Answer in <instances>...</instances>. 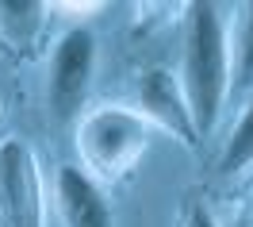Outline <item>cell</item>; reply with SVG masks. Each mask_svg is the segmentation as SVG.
Segmentation results:
<instances>
[{
	"label": "cell",
	"mask_w": 253,
	"mask_h": 227,
	"mask_svg": "<svg viewBox=\"0 0 253 227\" xmlns=\"http://www.w3.org/2000/svg\"><path fill=\"white\" fill-rule=\"evenodd\" d=\"M54 200L65 227H111V208L100 185L77 166H62L54 181Z\"/></svg>",
	"instance_id": "obj_6"
},
{
	"label": "cell",
	"mask_w": 253,
	"mask_h": 227,
	"mask_svg": "<svg viewBox=\"0 0 253 227\" xmlns=\"http://www.w3.org/2000/svg\"><path fill=\"white\" fill-rule=\"evenodd\" d=\"M230 73L238 85L253 81V4H242L234 19V58H230Z\"/></svg>",
	"instance_id": "obj_9"
},
{
	"label": "cell",
	"mask_w": 253,
	"mask_h": 227,
	"mask_svg": "<svg viewBox=\"0 0 253 227\" xmlns=\"http://www.w3.org/2000/svg\"><path fill=\"white\" fill-rule=\"evenodd\" d=\"M138 115H142L150 127H161L176 135L184 146H196V127H192L188 104H184V93H180V81L169 69H150L142 81H138Z\"/></svg>",
	"instance_id": "obj_5"
},
{
	"label": "cell",
	"mask_w": 253,
	"mask_h": 227,
	"mask_svg": "<svg viewBox=\"0 0 253 227\" xmlns=\"http://www.w3.org/2000/svg\"><path fill=\"white\" fill-rule=\"evenodd\" d=\"M180 227H219V220H215V212L207 208V204H188L184 208V220H180Z\"/></svg>",
	"instance_id": "obj_10"
},
{
	"label": "cell",
	"mask_w": 253,
	"mask_h": 227,
	"mask_svg": "<svg viewBox=\"0 0 253 227\" xmlns=\"http://www.w3.org/2000/svg\"><path fill=\"white\" fill-rule=\"evenodd\" d=\"M92 77H96V39L84 27H73L58 39L54 58H50V81H46L50 112L58 119L77 115L88 89H92Z\"/></svg>",
	"instance_id": "obj_4"
},
{
	"label": "cell",
	"mask_w": 253,
	"mask_h": 227,
	"mask_svg": "<svg viewBox=\"0 0 253 227\" xmlns=\"http://www.w3.org/2000/svg\"><path fill=\"white\" fill-rule=\"evenodd\" d=\"M154 139V127L146 123L134 108H96L81 119L77 127V150L84 158L88 177L115 181L123 177L130 166L146 154V146Z\"/></svg>",
	"instance_id": "obj_2"
},
{
	"label": "cell",
	"mask_w": 253,
	"mask_h": 227,
	"mask_svg": "<svg viewBox=\"0 0 253 227\" xmlns=\"http://www.w3.org/2000/svg\"><path fill=\"white\" fill-rule=\"evenodd\" d=\"M250 208H253V204H250Z\"/></svg>",
	"instance_id": "obj_11"
},
{
	"label": "cell",
	"mask_w": 253,
	"mask_h": 227,
	"mask_svg": "<svg viewBox=\"0 0 253 227\" xmlns=\"http://www.w3.org/2000/svg\"><path fill=\"white\" fill-rule=\"evenodd\" d=\"M180 93L188 104L196 139L215 131L222 100L230 93V43L219 4H188L184 16V54H180Z\"/></svg>",
	"instance_id": "obj_1"
},
{
	"label": "cell",
	"mask_w": 253,
	"mask_h": 227,
	"mask_svg": "<svg viewBox=\"0 0 253 227\" xmlns=\"http://www.w3.org/2000/svg\"><path fill=\"white\" fill-rule=\"evenodd\" d=\"M42 4L35 0H0V43L8 50H27L42 31Z\"/></svg>",
	"instance_id": "obj_7"
},
{
	"label": "cell",
	"mask_w": 253,
	"mask_h": 227,
	"mask_svg": "<svg viewBox=\"0 0 253 227\" xmlns=\"http://www.w3.org/2000/svg\"><path fill=\"white\" fill-rule=\"evenodd\" d=\"M0 227H46L42 170L23 139H0Z\"/></svg>",
	"instance_id": "obj_3"
},
{
	"label": "cell",
	"mask_w": 253,
	"mask_h": 227,
	"mask_svg": "<svg viewBox=\"0 0 253 227\" xmlns=\"http://www.w3.org/2000/svg\"><path fill=\"white\" fill-rule=\"evenodd\" d=\"M250 162H253V100H250V108L242 112V119L234 123L230 139H226V150H222L219 170L226 173V177H234V173H242Z\"/></svg>",
	"instance_id": "obj_8"
}]
</instances>
